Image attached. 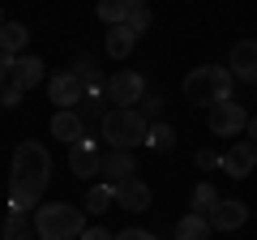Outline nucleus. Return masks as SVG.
<instances>
[{
  "label": "nucleus",
  "instance_id": "39448f33",
  "mask_svg": "<svg viewBox=\"0 0 257 240\" xmlns=\"http://www.w3.org/2000/svg\"><path fill=\"white\" fill-rule=\"evenodd\" d=\"M206 125H210L214 138H240V133L248 129V111H244V103L223 99V103H214V107H210Z\"/></svg>",
  "mask_w": 257,
  "mask_h": 240
},
{
  "label": "nucleus",
  "instance_id": "20e7f679",
  "mask_svg": "<svg viewBox=\"0 0 257 240\" xmlns=\"http://www.w3.org/2000/svg\"><path fill=\"white\" fill-rule=\"evenodd\" d=\"M103 129V142H107V150H133V146H146V116H142L138 107H111L107 116L99 120Z\"/></svg>",
  "mask_w": 257,
  "mask_h": 240
},
{
  "label": "nucleus",
  "instance_id": "6e6552de",
  "mask_svg": "<svg viewBox=\"0 0 257 240\" xmlns=\"http://www.w3.org/2000/svg\"><path fill=\"white\" fill-rule=\"evenodd\" d=\"M103 163H107V150H99L94 142H77V146H69V167H73L77 180H90V176H99Z\"/></svg>",
  "mask_w": 257,
  "mask_h": 240
},
{
  "label": "nucleus",
  "instance_id": "1a4fd4ad",
  "mask_svg": "<svg viewBox=\"0 0 257 240\" xmlns=\"http://www.w3.org/2000/svg\"><path fill=\"white\" fill-rule=\"evenodd\" d=\"M219 167L231 176V180H248V172L257 167V146H253L248 138H240L236 146H231L227 155H223V163H219Z\"/></svg>",
  "mask_w": 257,
  "mask_h": 240
},
{
  "label": "nucleus",
  "instance_id": "c756f323",
  "mask_svg": "<svg viewBox=\"0 0 257 240\" xmlns=\"http://www.w3.org/2000/svg\"><path fill=\"white\" fill-rule=\"evenodd\" d=\"M82 240H116V236H111L107 227H86V231H82Z\"/></svg>",
  "mask_w": 257,
  "mask_h": 240
},
{
  "label": "nucleus",
  "instance_id": "7c9ffc66",
  "mask_svg": "<svg viewBox=\"0 0 257 240\" xmlns=\"http://www.w3.org/2000/svg\"><path fill=\"white\" fill-rule=\"evenodd\" d=\"M142 107H146V116H159V107H163V99H159V94H146V99H142Z\"/></svg>",
  "mask_w": 257,
  "mask_h": 240
},
{
  "label": "nucleus",
  "instance_id": "a878e982",
  "mask_svg": "<svg viewBox=\"0 0 257 240\" xmlns=\"http://www.w3.org/2000/svg\"><path fill=\"white\" fill-rule=\"evenodd\" d=\"M13 60H18V56H0V94H5V86H9V69H13Z\"/></svg>",
  "mask_w": 257,
  "mask_h": 240
},
{
  "label": "nucleus",
  "instance_id": "0eeeda50",
  "mask_svg": "<svg viewBox=\"0 0 257 240\" xmlns=\"http://www.w3.org/2000/svg\"><path fill=\"white\" fill-rule=\"evenodd\" d=\"M47 99L56 103V111H64V107H82V99H86V82L69 69V73H56V77H47Z\"/></svg>",
  "mask_w": 257,
  "mask_h": 240
},
{
  "label": "nucleus",
  "instance_id": "423d86ee",
  "mask_svg": "<svg viewBox=\"0 0 257 240\" xmlns=\"http://www.w3.org/2000/svg\"><path fill=\"white\" fill-rule=\"evenodd\" d=\"M146 99V77L133 73V69H120V73L107 77V103L116 107H133V103Z\"/></svg>",
  "mask_w": 257,
  "mask_h": 240
},
{
  "label": "nucleus",
  "instance_id": "4468645a",
  "mask_svg": "<svg viewBox=\"0 0 257 240\" xmlns=\"http://www.w3.org/2000/svg\"><path fill=\"white\" fill-rule=\"evenodd\" d=\"M116 206H124V210H146L150 206V189H146V180H138V176H128V180H120L116 185Z\"/></svg>",
  "mask_w": 257,
  "mask_h": 240
},
{
  "label": "nucleus",
  "instance_id": "a211bd4d",
  "mask_svg": "<svg viewBox=\"0 0 257 240\" xmlns=\"http://www.w3.org/2000/svg\"><path fill=\"white\" fill-rule=\"evenodd\" d=\"M26 43H30V30L22 22H5L0 26V52L5 56H26Z\"/></svg>",
  "mask_w": 257,
  "mask_h": 240
},
{
  "label": "nucleus",
  "instance_id": "bb28decb",
  "mask_svg": "<svg viewBox=\"0 0 257 240\" xmlns=\"http://www.w3.org/2000/svg\"><path fill=\"white\" fill-rule=\"evenodd\" d=\"M116 240H159V236H150V231H142V227H124Z\"/></svg>",
  "mask_w": 257,
  "mask_h": 240
},
{
  "label": "nucleus",
  "instance_id": "2eb2a0df",
  "mask_svg": "<svg viewBox=\"0 0 257 240\" xmlns=\"http://www.w3.org/2000/svg\"><path fill=\"white\" fill-rule=\"evenodd\" d=\"M103 47H107L111 60H128L133 56V47H138V35L128 26H107V39H103Z\"/></svg>",
  "mask_w": 257,
  "mask_h": 240
},
{
  "label": "nucleus",
  "instance_id": "dca6fc26",
  "mask_svg": "<svg viewBox=\"0 0 257 240\" xmlns=\"http://www.w3.org/2000/svg\"><path fill=\"white\" fill-rule=\"evenodd\" d=\"M210 219L206 214H197V210H189V214H180L176 219V240H210Z\"/></svg>",
  "mask_w": 257,
  "mask_h": 240
},
{
  "label": "nucleus",
  "instance_id": "393cba45",
  "mask_svg": "<svg viewBox=\"0 0 257 240\" xmlns=\"http://www.w3.org/2000/svg\"><path fill=\"white\" fill-rule=\"evenodd\" d=\"M73 73L82 77V82H86V77H94V56H90V52H82V56L73 60Z\"/></svg>",
  "mask_w": 257,
  "mask_h": 240
},
{
  "label": "nucleus",
  "instance_id": "9b49d317",
  "mask_svg": "<svg viewBox=\"0 0 257 240\" xmlns=\"http://www.w3.org/2000/svg\"><path fill=\"white\" fill-rule=\"evenodd\" d=\"M9 86H18L22 94L26 90H35V86H43V60H39V56H18V60H13V69H9Z\"/></svg>",
  "mask_w": 257,
  "mask_h": 240
},
{
  "label": "nucleus",
  "instance_id": "7ed1b4c3",
  "mask_svg": "<svg viewBox=\"0 0 257 240\" xmlns=\"http://www.w3.org/2000/svg\"><path fill=\"white\" fill-rule=\"evenodd\" d=\"M30 219H35V236H43V240H82V231H86V210L69 206V202H47Z\"/></svg>",
  "mask_w": 257,
  "mask_h": 240
},
{
  "label": "nucleus",
  "instance_id": "4be33fe9",
  "mask_svg": "<svg viewBox=\"0 0 257 240\" xmlns=\"http://www.w3.org/2000/svg\"><path fill=\"white\" fill-rule=\"evenodd\" d=\"M219 202H223V197L214 193V185H210V180H202V185L193 189V210H197V214H206V219L214 214V206H219Z\"/></svg>",
  "mask_w": 257,
  "mask_h": 240
},
{
  "label": "nucleus",
  "instance_id": "f03ea898",
  "mask_svg": "<svg viewBox=\"0 0 257 240\" xmlns=\"http://www.w3.org/2000/svg\"><path fill=\"white\" fill-rule=\"evenodd\" d=\"M231 69H219V65H202V69H189V77L180 82V94L184 103H193V107H206L210 111L214 103L231 99Z\"/></svg>",
  "mask_w": 257,
  "mask_h": 240
},
{
  "label": "nucleus",
  "instance_id": "f3484780",
  "mask_svg": "<svg viewBox=\"0 0 257 240\" xmlns=\"http://www.w3.org/2000/svg\"><path fill=\"white\" fill-rule=\"evenodd\" d=\"M133 172H138V163H133V150H107V163H103V176H107L111 185L128 180Z\"/></svg>",
  "mask_w": 257,
  "mask_h": 240
},
{
  "label": "nucleus",
  "instance_id": "b1692460",
  "mask_svg": "<svg viewBox=\"0 0 257 240\" xmlns=\"http://www.w3.org/2000/svg\"><path fill=\"white\" fill-rule=\"evenodd\" d=\"M133 35H146L150 30V9H128V22H124Z\"/></svg>",
  "mask_w": 257,
  "mask_h": 240
},
{
  "label": "nucleus",
  "instance_id": "5701e85b",
  "mask_svg": "<svg viewBox=\"0 0 257 240\" xmlns=\"http://www.w3.org/2000/svg\"><path fill=\"white\" fill-rule=\"evenodd\" d=\"M94 13H99L103 26H124V22H128V5H124V0H99V9H94Z\"/></svg>",
  "mask_w": 257,
  "mask_h": 240
},
{
  "label": "nucleus",
  "instance_id": "f8f14e48",
  "mask_svg": "<svg viewBox=\"0 0 257 240\" xmlns=\"http://www.w3.org/2000/svg\"><path fill=\"white\" fill-rule=\"evenodd\" d=\"M244 223H248V206L236 202V197H223V202L214 206V214H210V227L214 231H240Z\"/></svg>",
  "mask_w": 257,
  "mask_h": 240
},
{
  "label": "nucleus",
  "instance_id": "2f4dec72",
  "mask_svg": "<svg viewBox=\"0 0 257 240\" xmlns=\"http://www.w3.org/2000/svg\"><path fill=\"white\" fill-rule=\"evenodd\" d=\"M244 133H248V142H253V146H257V116L248 120V129H244Z\"/></svg>",
  "mask_w": 257,
  "mask_h": 240
},
{
  "label": "nucleus",
  "instance_id": "72a5a7b5",
  "mask_svg": "<svg viewBox=\"0 0 257 240\" xmlns=\"http://www.w3.org/2000/svg\"><path fill=\"white\" fill-rule=\"evenodd\" d=\"M0 26H5V13H0Z\"/></svg>",
  "mask_w": 257,
  "mask_h": 240
},
{
  "label": "nucleus",
  "instance_id": "ddd939ff",
  "mask_svg": "<svg viewBox=\"0 0 257 240\" xmlns=\"http://www.w3.org/2000/svg\"><path fill=\"white\" fill-rule=\"evenodd\" d=\"M227 69H231L236 82H257V43H248V39L236 43L227 56Z\"/></svg>",
  "mask_w": 257,
  "mask_h": 240
},
{
  "label": "nucleus",
  "instance_id": "aec40b11",
  "mask_svg": "<svg viewBox=\"0 0 257 240\" xmlns=\"http://www.w3.org/2000/svg\"><path fill=\"white\" fill-rule=\"evenodd\" d=\"M5 240H35V219L9 210V219H5Z\"/></svg>",
  "mask_w": 257,
  "mask_h": 240
},
{
  "label": "nucleus",
  "instance_id": "c85d7f7f",
  "mask_svg": "<svg viewBox=\"0 0 257 240\" xmlns=\"http://www.w3.org/2000/svg\"><path fill=\"white\" fill-rule=\"evenodd\" d=\"M214 163H223V159H214V150H197V167H202V172H210Z\"/></svg>",
  "mask_w": 257,
  "mask_h": 240
},
{
  "label": "nucleus",
  "instance_id": "cd10ccee",
  "mask_svg": "<svg viewBox=\"0 0 257 240\" xmlns=\"http://www.w3.org/2000/svg\"><path fill=\"white\" fill-rule=\"evenodd\" d=\"M0 103H5V107H18V103H22V90H18V86H5V94H0Z\"/></svg>",
  "mask_w": 257,
  "mask_h": 240
},
{
  "label": "nucleus",
  "instance_id": "f257e3e1",
  "mask_svg": "<svg viewBox=\"0 0 257 240\" xmlns=\"http://www.w3.org/2000/svg\"><path fill=\"white\" fill-rule=\"evenodd\" d=\"M52 180V155L43 150V142H18L13 150V172H9V206L18 214L39 210L43 202V189Z\"/></svg>",
  "mask_w": 257,
  "mask_h": 240
},
{
  "label": "nucleus",
  "instance_id": "f704fd0d",
  "mask_svg": "<svg viewBox=\"0 0 257 240\" xmlns=\"http://www.w3.org/2000/svg\"><path fill=\"white\" fill-rule=\"evenodd\" d=\"M0 56H5V52H0Z\"/></svg>",
  "mask_w": 257,
  "mask_h": 240
},
{
  "label": "nucleus",
  "instance_id": "412c9836",
  "mask_svg": "<svg viewBox=\"0 0 257 240\" xmlns=\"http://www.w3.org/2000/svg\"><path fill=\"white\" fill-rule=\"evenodd\" d=\"M146 146L159 150V155H167V150L176 146V129H172V125H163V120H155V125H150V133H146Z\"/></svg>",
  "mask_w": 257,
  "mask_h": 240
},
{
  "label": "nucleus",
  "instance_id": "6ab92c4d",
  "mask_svg": "<svg viewBox=\"0 0 257 240\" xmlns=\"http://www.w3.org/2000/svg\"><path fill=\"white\" fill-rule=\"evenodd\" d=\"M111 206H116V185H94L90 193H86L82 210H90V214H107Z\"/></svg>",
  "mask_w": 257,
  "mask_h": 240
},
{
  "label": "nucleus",
  "instance_id": "473e14b6",
  "mask_svg": "<svg viewBox=\"0 0 257 240\" xmlns=\"http://www.w3.org/2000/svg\"><path fill=\"white\" fill-rule=\"evenodd\" d=\"M128 9H146V0H124Z\"/></svg>",
  "mask_w": 257,
  "mask_h": 240
},
{
  "label": "nucleus",
  "instance_id": "9d476101",
  "mask_svg": "<svg viewBox=\"0 0 257 240\" xmlns=\"http://www.w3.org/2000/svg\"><path fill=\"white\" fill-rule=\"evenodd\" d=\"M47 129H52V138L69 142V146H77V142H86V120H82V111H77V107H64V111H56Z\"/></svg>",
  "mask_w": 257,
  "mask_h": 240
}]
</instances>
